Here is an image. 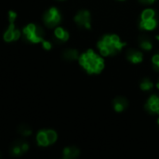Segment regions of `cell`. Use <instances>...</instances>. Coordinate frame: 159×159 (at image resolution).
I'll return each mask as SVG.
<instances>
[{
  "label": "cell",
  "mask_w": 159,
  "mask_h": 159,
  "mask_svg": "<svg viewBox=\"0 0 159 159\" xmlns=\"http://www.w3.org/2000/svg\"><path fill=\"white\" fill-rule=\"evenodd\" d=\"M155 113H156L157 114H159V108H158V109L156 110V112H155Z\"/></svg>",
  "instance_id": "27"
},
{
  "label": "cell",
  "mask_w": 159,
  "mask_h": 159,
  "mask_svg": "<svg viewBox=\"0 0 159 159\" xmlns=\"http://www.w3.org/2000/svg\"><path fill=\"white\" fill-rule=\"evenodd\" d=\"M42 44H43V47H44V48L45 49H50L51 48V44L49 43V42H48V41H42Z\"/></svg>",
  "instance_id": "21"
},
{
  "label": "cell",
  "mask_w": 159,
  "mask_h": 159,
  "mask_svg": "<svg viewBox=\"0 0 159 159\" xmlns=\"http://www.w3.org/2000/svg\"><path fill=\"white\" fill-rule=\"evenodd\" d=\"M86 57V62L84 64V68L87 70L88 74H99L104 67L103 60L95 54L92 50H87V53L84 54Z\"/></svg>",
  "instance_id": "1"
},
{
  "label": "cell",
  "mask_w": 159,
  "mask_h": 159,
  "mask_svg": "<svg viewBox=\"0 0 159 159\" xmlns=\"http://www.w3.org/2000/svg\"><path fill=\"white\" fill-rule=\"evenodd\" d=\"M36 31H37V26L35 24H29L23 29V34L25 35L27 39L31 42H33V43L42 42L43 39L37 36Z\"/></svg>",
  "instance_id": "3"
},
{
  "label": "cell",
  "mask_w": 159,
  "mask_h": 159,
  "mask_svg": "<svg viewBox=\"0 0 159 159\" xmlns=\"http://www.w3.org/2000/svg\"><path fill=\"white\" fill-rule=\"evenodd\" d=\"M75 21L78 25H84L87 29L90 28V14L87 10H82L75 17Z\"/></svg>",
  "instance_id": "4"
},
{
  "label": "cell",
  "mask_w": 159,
  "mask_h": 159,
  "mask_svg": "<svg viewBox=\"0 0 159 159\" xmlns=\"http://www.w3.org/2000/svg\"><path fill=\"white\" fill-rule=\"evenodd\" d=\"M44 21L48 27H54L60 21V16L57 9L51 8L44 15Z\"/></svg>",
  "instance_id": "2"
},
{
  "label": "cell",
  "mask_w": 159,
  "mask_h": 159,
  "mask_svg": "<svg viewBox=\"0 0 159 159\" xmlns=\"http://www.w3.org/2000/svg\"><path fill=\"white\" fill-rule=\"evenodd\" d=\"M158 124H159V118H158Z\"/></svg>",
  "instance_id": "32"
},
{
  "label": "cell",
  "mask_w": 159,
  "mask_h": 159,
  "mask_svg": "<svg viewBox=\"0 0 159 159\" xmlns=\"http://www.w3.org/2000/svg\"><path fill=\"white\" fill-rule=\"evenodd\" d=\"M21 149H22V152H26V151L28 150V148H29V146H28V144H27L26 142L21 143Z\"/></svg>",
  "instance_id": "24"
},
{
  "label": "cell",
  "mask_w": 159,
  "mask_h": 159,
  "mask_svg": "<svg viewBox=\"0 0 159 159\" xmlns=\"http://www.w3.org/2000/svg\"><path fill=\"white\" fill-rule=\"evenodd\" d=\"M9 17H10V23H13L14 22V21L16 20V17H17V14L14 12V11H10V13H9Z\"/></svg>",
  "instance_id": "18"
},
{
  "label": "cell",
  "mask_w": 159,
  "mask_h": 159,
  "mask_svg": "<svg viewBox=\"0 0 159 159\" xmlns=\"http://www.w3.org/2000/svg\"><path fill=\"white\" fill-rule=\"evenodd\" d=\"M68 38H69V34H68V32H66V31H65V34H64V36H63V37H62L61 41L65 42V41H67V40H68Z\"/></svg>",
  "instance_id": "25"
},
{
  "label": "cell",
  "mask_w": 159,
  "mask_h": 159,
  "mask_svg": "<svg viewBox=\"0 0 159 159\" xmlns=\"http://www.w3.org/2000/svg\"><path fill=\"white\" fill-rule=\"evenodd\" d=\"M64 34H65V31L63 30L61 27H58V28H56V30H55V36H56V37L58 38V39H62V37H63V36H64Z\"/></svg>",
  "instance_id": "16"
},
{
  "label": "cell",
  "mask_w": 159,
  "mask_h": 159,
  "mask_svg": "<svg viewBox=\"0 0 159 159\" xmlns=\"http://www.w3.org/2000/svg\"><path fill=\"white\" fill-rule=\"evenodd\" d=\"M114 110L116 112H122L126 106H128V101L120 97L114 101Z\"/></svg>",
  "instance_id": "7"
},
{
  "label": "cell",
  "mask_w": 159,
  "mask_h": 159,
  "mask_svg": "<svg viewBox=\"0 0 159 159\" xmlns=\"http://www.w3.org/2000/svg\"><path fill=\"white\" fill-rule=\"evenodd\" d=\"M119 1H123V0H119Z\"/></svg>",
  "instance_id": "33"
},
{
  "label": "cell",
  "mask_w": 159,
  "mask_h": 159,
  "mask_svg": "<svg viewBox=\"0 0 159 159\" xmlns=\"http://www.w3.org/2000/svg\"><path fill=\"white\" fill-rule=\"evenodd\" d=\"M37 140L39 145L41 146H48L49 144L47 134H46V130H41L38 132L37 136Z\"/></svg>",
  "instance_id": "8"
},
{
  "label": "cell",
  "mask_w": 159,
  "mask_h": 159,
  "mask_svg": "<svg viewBox=\"0 0 159 159\" xmlns=\"http://www.w3.org/2000/svg\"><path fill=\"white\" fill-rule=\"evenodd\" d=\"M139 1L143 4H151V0H139Z\"/></svg>",
  "instance_id": "26"
},
{
  "label": "cell",
  "mask_w": 159,
  "mask_h": 159,
  "mask_svg": "<svg viewBox=\"0 0 159 159\" xmlns=\"http://www.w3.org/2000/svg\"><path fill=\"white\" fill-rule=\"evenodd\" d=\"M126 56H128L129 60H130L131 62L134 63H139L142 60V54L139 51L133 50V49H130L126 53Z\"/></svg>",
  "instance_id": "5"
},
{
  "label": "cell",
  "mask_w": 159,
  "mask_h": 159,
  "mask_svg": "<svg viewBox=\"0 0 159 159\" xmlns=\"http://www.w3.org/2000/svg\"><path fill=\"white\" fill-rule=\"evenodd\" d=\"M79 154V150L76 147H68L65 148L63 151V157L64 159H71V158H76Z\"/></svg>",
  "instance_id": "6"
},
{
  "label": "cell",
  "mask_w": 159,
  "mask_h": 159,
  "mask_svg": "<svg viewBox=\"0 0 159 159\" xmlns=\"http://www.w3.org/2000/svg\"><path fill=\"white\" fill-rule=\"evenodd\" d=\"M111 37H112V41H113V43H114H114H116V42H118V41H120V38H119L117 36H115V35L111 36Z\"/></svg>",
  "instance_id": "23"
},
{
  "label": "cell",
  "mask_w": 159,
  "mask_h": 159,
  "mask_svg": "<svg viewBox=\"0 0 159 159\" xmlns=\"http://www.w3.org/2000/svg\"><path fill=\"white\" fill-rule=\"evenodd\" d=\"M156 38H157V39L159 40V36H157V37H156Z\"/></svg>",
  "instance_id": "31"
},
{
  "label": "cell",
  "mask_w": 159,
  "mask_h": 159,
  "mask_svg": "<svg viewBox=\"0 0 159 159\" xmlns=\"http://www.w3.org/2000/svg\"><path fill=\"white\" fill-rule=\"evenodd\" d=\"M156 87H158V88H159V82H158V84H157V85H156Z\"/></svg>",
  "instance_id": "30"
},
{
  "label": "cell",
  "mask_w": 159,
  "mask_h": 159,
  "mask_svg": "<svg viewBox=\"0 0 159 159\" xmlns=\"http://www.w3.org/2000/svg\"><path fill=\"white\" fill-rule=\"evenodd\" d=\"M125 46H126V43H122V42H120V41L114 43V47H115V48H116L117 50H121L122 48L125 47Z\"/></svg>",
  "instance_id": "19"
},
{
  "label": "cell",
  "mask_w": 159,
  "mask_h": 159,
  "mask_svg": "<svg viewBox=\"0 0 159 159\" xmlns=\"http://www.w3.org/2000/svg\"><path fill=\"white\" fill-rule=\"evenodd\" d=\"M141 87L143 90H149L153 87V83L149 79H144V81L141 85Z\"/></svg>",
  "instance_id": "15"
},
{
  "label": "cell",
  "mask_w": 159,
  "mask_h": 159,
  "mask_svg": "<svg viewBox=\"0 0 159 159\" xmlns=\"http://www.w3.org/2000/svg\"><path fill=\"white\" fill-rule=\"evenodd\" d=\"M153 65H158L159 64V54H155L153 57Z\"/></svg>",
  "instance_id": "20"
},
{
  "label": "cell",
  "mask_w": 159,
  "mask_h": 159,
  "mask_svg": "<svg viewBox=\"0 0 159 159\" xmlns=\"http://www.w3.org/2000/svg\"><path fill=\"white\" fill-rule=\"evenodd\" d=\"M154 67H157V69L159 70V64L158 65H154Z\"/></svg>",
  "instance_id": "28"
},
{
  "label": "cell",
  "mask_w": 159,
  "mask_h": 159,
  "mask_svg": "<svg viewBox=\"0 0 159 159\" xmlns=\"http://www.w3.org/2000/svg\"><path fill=\"white\" fill-rule=\"evenodd\" d=\"M63 57H64L66 60H74L77 59L78 54H77V51L75 49H67L64 53H63Z\"/></svg>",
  "instance_id": "11"
},
{
  "label": "cell",
  "mask_w": 159,
  "mask_h": 159,
  "mask_svg": "<svg viewBox=\"0 0 159 159\" xmlns=\"http://www.w3.org/2000/svg\"><path fill=\"white\" fill-rule=\"evenodd\" d=\"M141 47L145 50H150V49H152L153 46H152V43L148 39H142L141 41Z\"/></svg>",
  "instance_id": "14"
},
{
  "label": "cell",
  "mask_w": 159,
  "mask_h": 159,
  "mask_svg": "<svg viewBox=\"0 0 159 159\" xmlns=\"http://www.w3.org/2000/svg\"><path fill=\"white\" fill-rule=\"evenodd\" d=\"M156 26V21L153 19H150L147 21H142L141 22V28L144 30H153Z\"/></svg>",
  "instance_id": "9"
},
{
  "label": "cell",
  "mask_w": 159,
  "mask_h": 159,
  "mask_svg": "<svg viewBox=\"0 0 159 159\" xmlns=\"http://www.w3.org/2000/svg\"><path fill=\"white\" fill-rule=\"evenodd\" d=\"M14 30H15L14 24H13V23H10V25L8 31L6 32L5 35H4V39H5L7 42H10V41L14 40Z\"/></svg>",
  "instance_id": "10"
},
{
  "label": "cell",
  "mask_w": 159,
  "mask_h": 159,
  "mask_svg": "<svg viewBox=\"0 0 159 159\" xmlns=\"http://www.w3.org/2000/svg\"><path fill=\"white\" fill-rule=\"evenodd\" d=\"M21 37V32L17 29L14 30V40H18Z\"/></svg>",
  "instance_id": "22"
},
{
  "label": "cell",
  "mask_w": 159,
  "mask_h": 159,
  "mask_svg": "<svg viewBox=\"0 0 159 159\" xmlns=\"http://www.w3.org/2000/svg\"><path fill=\"white\" fill-rule=\"evenodd\" d=\"M153 1H154V0H151V4H153Z\"/></svg>",
  "instance_id": "29"
},
{
  "label": "cell",
  "mask_w": 159,
  "mask_h": 159,
  "mask_svg": "<svg viewBox=\"0 0 159 159\" xmlns=\"http://www.w3.org/2000/svg\"><path fill=\"white\" fill-rule=\"evenodd\" d=\"M46 134H47V137H48V142L49 144H52L56 142L57 140V134L54 130H46Z\"/></svg>",
  "instance_id": "13"
},
{
  "label": "cell",
  "mask_w": 159,
  "mask_h": 159,
  "mask_svg": "<svg viewBox=\"0 0 159 159\" xmlns=\"http://www.w3.org/2000/svg\"><path fill=\"white\" fill-rule=\"evenodd\" d=\"M154 16V11L153 10H145L142 14V21H147V20H150V19H153Z\"/></svg>",
  "instance_id": "12"
},
{
  "label": "cell",
  "mask_w": 159,
  "mask_h": 159,
  "mask_svg": "<svg viewBox=\"0 0 159 159\" xmlns=\"http://www.w3.org/2000/svg\"><path fill=\"white\" fill-rule=\"evenodd\" d=\"M21 153H22V149H21V146H18V145H15V146L12 148V150H11V153H12L13 155H15V156L20 155Z\"/></svg>",
  "instance_id": "17"
}]
</instances>
